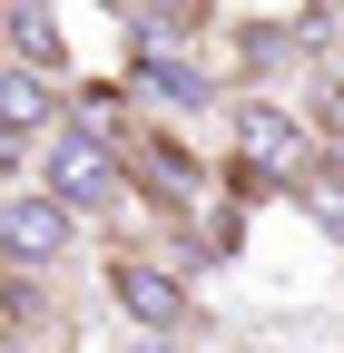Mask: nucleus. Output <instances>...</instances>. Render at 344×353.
<instances>
[{
    "label": "nucleus",
    "instance_id": "nucleus-6",
    "mask_svg": "<svg viewBox=\"0 0 344 353\" xmlns=\"http://www.w3.org/2000/svg\"><path fill=\"white\" fill-rule=\"evenodd\" d=\"M10 20V69H39V79H69V39L39 20V10H0Z\"/></svg>",
    "mask_w": 344,
    "mask_h": 353
},
{
    "label": "nucleus",
    "instance_id": "nucleus-3",
    "mask_svg": "<svg viewBox=\"0 0 344 353\" xmlns=\"http://www.w3.org/2000/svg\"><path fill=\"white\" fill-rule=\"evenodd\" d=\"M108 304H118L128 324H148V334H187V314H197L187 285L167 275V265H138V255H118V265H108Z\"/></svg>",
    "mask_w": 344,
    "mask_h": 353
},
{
    "label": "nucleus",
    "instance_id": "nucleus-8",
    "mask_svg": "<svg viewBox=\"0 0 344 353\" xmlns=\"http://www.w3.org/2000/svg\"><path fill=\"white\" fill-rule=\"evenodd\" d=\"M305 206L325 216V236L344 245V167H305Z\"/></svg>",
    "mask_w": 344,
    "mask_h": 353
},
{
    "label": "nucleus",
    "instance_id": "nucleus-7",
    "mask_svg": "<svg viewBox=\"0 0 344 353\" xmlns=\"http://www.w3.org/2000/svg\"><path fill=\"white\" fill-rule=\"evenodd\" d=\"M128 88H148V99H167V108H207V69H187V59H128Z\"/></svg>",
    "mask_w": 344,
    "mask_h": 353
},
{
    "label": "nucleus",
    "instance_id": "nucleus-1",
    "mask_svg": "<svg viewBox=\"0 0 344 353\" xmlns=\"http://www.w3.org/2000/svg\"><path fill=\"white\" fill-rule=\"evenodd\" d=\"M236 176L246 187H305V118L246 99L236 108Z\"/></svg>",
    "mask_w": 344,
    "mask_h": 353
},
{
    "label": "nucleus",
    "instance_id": "nucleus-9",
    "mask_svg": "<svg viewBox=\"0 0 344 353\" xmlns=\"http://www.w3.org/2000/svg\"><path fill=\"white\" fill-rule=\"evenodd\" d=\"M0 353H30V343H20V334H0Z\"/></svg>",
    "mask_w": 344,
    "mask_h": 353
},
{
    "label": "nucleus",
    "instance_id": "nucleus-2",
    "mask_svg": "<svg viewBox=\"0 0 344 353\" xmlns=\"http://www.w3.org/2000/svg\"><path fill=\"white\" fill-rule=\"evenodd\" d=\"M39 196L69 206V216L108 206V196H118V148H99V138H79V128H59V138L39 148Z\"/></svg>",
    "mask_w": 344,
    "mask_h": 353
},
{
    "label": "nucleus",
    "instance_id": "nucleus-5",
    "mask_svg": "<svg viewBox=\"0 0 344 353\" xmlns=\"http://www.w3.org/2000/svg\"><path fill=\"white\" fill-rule=\"evenodd\" d=\"M0 138H59V79L0 59Z\"/></svg>",
    "mask_w": 344,
    "mask_h": 353
},
{
    "label": "nucleus",
    "instance_id": "nucleus-10",
    "mask_svg": "<svg viewBox=\"0 0 344 353\" xmlns=\"http://www.w3.org/2000/svg\"><path fill=\"white\" fill-rule=\"evenodd\" d=\"M0 59H10V20H0Z\"/></svg>",
    "mask_w": 344,
    "mask_h": 353
},
{
    "label": "nucleus",
    "instance_id": "nucleus-4",
    "mask_svg": "<svg viewBox=\"0 0 344 353\" xmlns=\"http://www.w3.org/2000/svg\"><path fill=\"white\" fill-rule=\"evenodd\" d=\"M69 236H79V216L50 206V196H10V206H0V255H10V265H59Z\"/></svg>",
    "mask_w": 344,
    "mask_h": 353
}]
</instances>
